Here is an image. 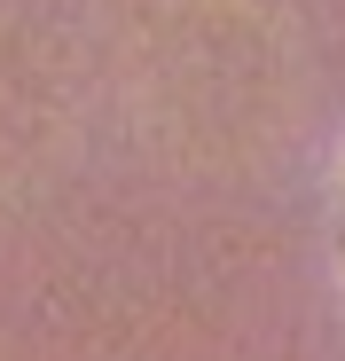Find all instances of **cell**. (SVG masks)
Returning <instances> with one entry per match:
<instances>
[{
	"instance_id": "obj_1",
	"label": "cell",
	"mask_w": 345,
	"mask_h": 361,
	"mask_svg": "<svg viewBox=\"0 0 345 361\" xmlns=\"http://www.w3.org/2000/svg\"><path fill=\"white\" fill-rule=\"evenodd\" d=\"M142 102L196 157L259 149L282 110L275 39L244 0H165L142 39Z\"/></svg>"
},
{
	"instance_id": "obj_2",
	"label": "cell",
	"mask_w": 345,
	"mask_h": 361,
	"mask_svg": "<svg viewBox=\"0 0 345 361\" xmlns=\"http://www.w3.org/2000/svg\"><path fill=\"white\" fill-rule=\"evenodd\" d=\"M55 142H63V87L16 24H0V180L47 165Z\"/></svg>"
}]
</instances>
